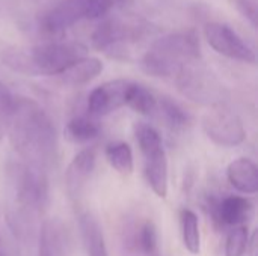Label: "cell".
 Wrapping results in <instances>:
<instances>
[{"instance_id":"cell-1","label":"cell","mask_w":258,"mask_h":256,"mask_svg":"<svg viewBox=\"0 0 258 256\" xmlns=\"http://www.w3.org/2000/svg\"><path fill=\"white\" fill-rule=\"evenodd\" d=\"M6 222L15 238L32 240L50 202L47 170L24 161H9L5 167Z\"/></svg>"},{"instance_id":"cell-2","label":"cell","mask_w":258,"mask_h":256,"mask_svg":"<svg viewBox=\"0 0 258 256\" xmlns=\"http://www.w3.org/2000/svg\"><path fill=\"white\" fill-rule=\"evenodd\" d=\"M6 134L21 161L48 170L57 160V133L48 113L35 100L14 97Z\"/></svg>"},{"instance_id":"cell-3","label":"cell","mask_w":258,"mask_h":256,"mask_svg":"<svg viewBox=\"0 0 258 256\" xmlns=\"http://www.w3.org/2000/svg\"><path fill=\"white\" fill-rule=\"evenodd\" d=\"M201 44L195 30H178L159 36L141 59L145 74L160 78H175L181 69L198 63Z\"/></svg>"},{"instance_id":"cell-4","label":"cell","mask_w":258,"mask_h":256,"mask_svg":"<svg viewBox=\"0 0 258 256\" xmlns=\"http://www.w3.org/2000/svg\"><path fill=\"white\" fill-rule=\"evenodd\" d=\"M86 56L80 42H45L30 48H14L3 54V62L24 75H59L71 63Z\"/></svg>"},{"instance_id":"cell-5","label":"cell","mask_w":258,"mask_h":256,"mask_svg":"<svg viewBox=\"0 0 258 256\" xmlns=\"http://www.w3.org/2000/svg\"><path fill=\"white\" fill-rule=\"evenodd\" d=\"M151 24L142 18H103L95 27L91 41L95 50L110 57L125 59L128 50L150 33Z\"/></svg>"},{"instance_id":"cell-6","label":"cell","mask_w":258,"mask_h":256,"mask_svg":"<svg viewBox=\"0 0 258 256\" xmlns=\"http://www.w3.org/2000/svg\"><path fill=\"white\" fill-rule=\"evenodd\" d=\"M110 6L104 0H59L41 20V29L47 35H59L86 20L103 18Z\"/></svg>"},{"instance_id":"cell-7","label":"cell","mask_w":258,"mask_h":256,"mask_svg":"<svg viewBox=\"0 0 258 256\" xmlns=\"http://www.w3.org/2000/svg\"><path fill=\"white\" fill-rule=\"evenodd\" d=\"M135 134L144 155L147 183L159 198H165L168 195V160L162 137L157 130L142 122L135 125Z\"/></svg>"},{"instance_id":"cell-8","label":"cell","mask_w":258,"mask_h":256,"mask_svg":"<svg viewBox=\"0 0 258 256\" xmlns=\"http://www.w3.org/2000/svg\"><path fill=\"white\" fill-rule=\"evenodd\" d=\"M175 83L177 89L186 98L201 106H224L228 97L225 86L212 72L197 63L181 69L175 77Z\"/></svg>"},{"instance_id":"cell-9","label":"cell","mask_w":258,"mask_h":256,"mask_svg":"<svg viewBox=\"0 0 258 256\" xmlns=\"http://www.w3.org/2000/svg\"><path fill=\"white\" fill-rule=\"evenodd\" d=\"M203 130L213 143L227 148L243 143L246 137L242 119L225 104L213 107L203 118Z\"/></svg>"},{"instance_id":"cell-10","label":"cell","mask_w":258,"mask_h":256,"mask_svg":"<svg viewBox=\"0 0 258 256\" xmlns=\"http://www.w3.org/2000/svg\"><path fill=\"white\" fill-rule=\"evenodd\" d=\"M204 38L216 53L228 59L245 63H255L257 60L254 50L230 26L224 23L209 21L204 26Z\"/></svg>"},{"instance_id":"cell-11","label":"cell","mask_w":258,"mask_h":256,"mask_svg":"<svg viewBox=\"0 0 258 256\" xmlns=\"http://www.w3.org/2000/svg\"><path fill=\"white\" fill-rule=\"evenodd\" d=\"M130 80H110L95 89L88 97V112L91 116H107L127 106Z\"/></svg>"},{"instance_id":"cell-12","label":"cell","mask_w":258,"mask_h":256,"mask_svg":"<svg viewBox=\"0 0 258 256\" xmlns=\"http://www.w3.org/2000/svg\"><path fill=\"white\" fill-rule=\"evenodd\" d=\"M95 167V152L91 148L82 149L74 155L68 169L65 172V186L67 193L71 199H77L83 189L86 187L88 180L91 178Z\"/></svg>"},{"instance_id":"cell-13","label":"cell","mask_w":258,"mask_h":256,"mask_svg":"<svg viewBox=\"0 0 258 256\" xmlns=\"http://www.w3.org/2000/svg\"><path fill=\"white\" fill-rule=\"evenodd\" d=\"M254 213V204L243 196H227L213 207V217L227 226H243Z\"/></svg>"},{"instance_id":"cell-14","label":"cell","mask_w":258,"mask_h":256,"mask_svg":"<svg viewBox=\"0 0 258 256\" xmlns=\"http://www.w3.org/2000/svg\"><path fill=\"white\" fill-rule=\"evenodd\" d=\"M227 178L240 193L254 195L258 192V166L246 157L236 158L228 164Z\"/></svg>"},{"instance_id":"cell-15","label":"cell","mask_w":258,"mask_h":256,"mask_svg":"<svg viewBox=\"0 0 258 256\" xmlns=\"http://www.w3.org/2000/svg\"><path fill=\"white\" fill-rule=\"evenodd\" d=\"M103 71V62L97 57L83 56L71 63L63 72L57 75L59 81L67 86H83L97 78Z\"/></svg>"},{"instance_id":"cell-16","label":"cell","mask_w":258,"mask_h":256,"mask_svg":"<svg viewBox=\"0 0 258 256\" xmlns=\"http://www.w3.org/2000/svg\"><path fill=\"white\" fill-rule=\"evenodd\" d=\"M38 234V256H65L67 237L59 220L51 219L42 222Z\"/></svg>"},{"instance_id":"cell-17","label":"cell","mask_w":258,"mask_h":256,"mask_svg":"<svg viewBox=\"0 0 258 256\" xmlns=\"http://www.w3.org/2000/svg\"><path fill=\"white\" fill-rule=\"evenodd\" d=\"M80 231H82V238L86 247L88 256H109L106 243H104V235L100 223L97 219L89 214L83 213L80 214Z\"/></svg>"},{"instance_id":"cell-18","label":"cell","mask_w":258,"mask_h":256,"mask_svg":"<svg viewBox=\"0 0 258 256\" xmlns=\"http://www.w3.org/2000/svg\"><path fill=\"white\" fill-rule=\"evenodd\" d=\"M156 115H159V118L163 121V124L175 133L186 130L192 121L190 115L169 97H160V98L157 97Z\"/></svg>"},{"instance_id":"cell-19","label":"cell","mask_w":258,"mask_h":256,"mask_svg":"<svg viewBox=\"0 0 258 256\" xmlns=\"http://www.w3.org/2000/svg\"><path fill=\"white\" fill-rule=\"evenodd\" d=\"M100 125L95 119L86 115L71 118L65 127V134L73 143H88L100 136Z\"/></svg>"},{"instance_id":"cell-20","label":"cell","mask_w":258,"mask_h":256,"mask_svg":"<svg viewBox=\"0 0 258 256\" xmlns=\"http://www.w3.org/2000/svg\"><path fill=\"white\" fill-rule=\"evenodd\" d=\"M144 116H154L157 110V97L144 84L132 81L127 97V106Z\"/></svg>"},{"instance_id":"cell-21","label":"cell","mask_w":258,"mask_h":256,"mask_svg":"<svg viewBox=\"0 0 258 256\" xmlns=\"http://www.w3.org/2000/svg\"><path fill=\"white\" fill-rule=\"evenodd\" d=\"M106 158L109 164L122 175H130L135 167L133 161V151L128 143L125 142H113L106 146Z\"/></svg>"},{"instance_id":"cell-22","label":"cell","mask_w":258,"mask_h":256,"mask_svg":"<svg viewBox=\"0 0 258 256\" xmlns=\"http://www.w3.org/2000/svg\"><path fill=\"white\" fill-rule=\"evenodd\" d=\"M181 222V235L183 244L189 253L198 255L201 250V234H200V222L198 216L192 210H183L180 216Z\"/></svg>"},{"instance_id":"cell-23","label":"cell","mask_w":258,"mask_h":256,"mask_svg":"<svg viewBox=\"0 0 258 256\" xmlns=\"http://www.w3.org/2000/svg\"><path fill=\"white\" fill-rule=\"evenodd\" d=\"M157 229L151 220H145L135 234V247L144 255L151 256L157 250Z\"/></svg>"},{"instance_id":"cell-24","label":"cell","mask_w":258,"mask_h":256,"mask_svg":"<svg viewBox=\"0 0 258 256\" xmlns=\"http://www.w3.org/2000/svg\"><path fill=\"white\" fill-rule=\"evenodd\" d=\"M249 246L246 226H236L230 231L225 241V256H243Z\"/></svg>"},{"instance_id":"cell-25","label":"cell","mask_w":258,"mask_h":256,"mask_svg":"<svg viewBox=\"0 0 258 256\" xmlns=\"http://www.w3.org/2000/svg\"><path fill=\"white\" fill-rule=\"evenodd\" d=\"M12 104H14V95L12 92L8 89V86L0 81V142L6 134V128H8V121H9V115L12 110Z\"/></svg>"},{"instance_id":"cell-26","label":"cell","mask_w":258,"mask_h":256,"mask_svg":"<svg viewBox=\"0 0 258 256\" xmlns=\"http://www.w3.org/2000/svg\"><path fill=\"white\" fill-rule=\"evenodd\" d=\"M237 11L251 23L252 27L257 26V0H233Z\"/></svg>"},{"instance_id":"cell-27","label":"cell","mask_w":258,"mask_h":256,"mask_svg":"<svg viewBox=\"0 0 258 256\" xmlns=\"http://www.w3.org/2000/svg\"><path fill=\"white\" fill-rule=\"evenodd\" d=\"M0 256H12L11 249L5 244V241L0 238Z\"/></svg>"},{"instance_id":"cell-28","label":"cell","mask_w":258,"mask_h":256,"mask_svg":"<svg viewBox=\"0 0 258 256\" xmlns=\"http://www.w3.org/2000/svg\"><path fill=\"white\" fill-rule=\"evenodd\" d=\"M110 8H113V6H116V5H122V3H125L127 0H104Z\"/></svg>"}]
</instances>
